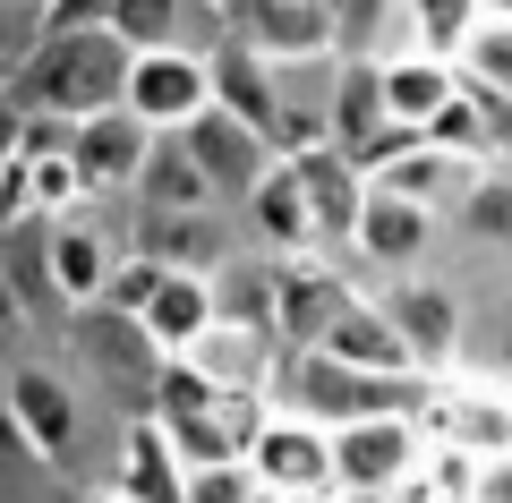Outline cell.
Masks as SVG:
<instances>
[{
	"instance_id": "1",
	"label": "cell",
	"mask_w": 512,
	"mask_h": 503,
	"mask_svg": "<svg viewBox=\"0 0 512 503\" xmlns=\"http://www.w3.org/2000/svg\"><path fill=\"white\" fill-rule=\"evenodd\" d=\"M436 376H367L333 350H282L274 367V410L308 427H367V418H419Z\"/></svg>"
},
{
	"instance_id": "2",
	"label": "cell",
	"mask_w": 512,
	"mask_h": 503,
	"mask_svg": "<svg viewBox=\"0 0 512 503\" xmlns=\"http://www.w3.org/2000/svg\"><path fill=\"white\" fill-rule=\"evenodd\" d=\"M128 52L111 26H86V35H43V52L26 69H9V103L18 111H60V120H94V111L128 103Z\"/></svg>"
},
{
	"instance_id": "3",
	"label": "cell",
	"mask_w": 512,
	"mask_h": 503,
	"mask_svg": "<svg viewBox=\"0 0 512 503\" xmlns=\"http://www.w3.org/2000/svg\"><path fill=\"white\" fill-rule=\"evenodd\" d=\"M171 444L188 452V469H222V461H256V435L274 427V401L265 393H231V384H205L197 367L171 359L163 376V410Z\"/></svg>"
},
{
	"instance_id": "4",
	"label": "cell",
	"mask_w": 512,
	"mask_h": 503,
	"mask_svg": "<svg viewBox=\"0 0 512 503\" xmlns=\"http://www.w3.org/2000/svg\"><path fill=\"white\" fill-rule=\"evenodd\" d=\"M77 342H86V359L103 367V384L128 401L137 418L163 410V376H171V350L154 342L137 316H120V307H77Z\"/></svg>"
},
{
	"instance_id": "5",
	"label": "cell",
	"mask_w": 512,
	"mask_h": 503,
	"mask_svg": "<svg viewBox=\"0 0 512 503\" xmlns=\"http://www.w3.org/2000/svg\"><path fill=\"white\" fill-rule=\"evenodd\" d=\"M128 111H137L154 137L197 128L205 111H214V52H188V43H171V52H137V69H128Z\"/></svg>"
},
{
	"instance_id": "6",
	"label": "cell",
	"mask_w": 512,
	"mask_h": 503,
	"mask_svg": "<svg viewBox=\"0 0 512 503\" xmlns=\"http://www.w3.org/2000/svg\"><path fill=\"white\" fill-rule=\"evenodd\" d=\"M419 461H427V427L419 418L333 427V478H342V495H402Z\"/></svg>"
},
{
	"instance_id": "7",
	"label": "cell",
	"mask_w": 512,
	"mask_h": 503,
	"mask_svg": "<svg viewBox=\"0 0 512 503\" xmlns=\"http://www.w3.org/2000/svg\"><path fill=\"white\" fill-rule=\"evenodd\" d=\"M180 137H188V154L205 162V180H214V197H222V205H248L256 188L282 171V145L265 137V128H248L239 111H222V103L205 111L197 128H180Z\"/></svg>"
},
{
	"instance_id": "8",
	"label": "cell",
	"mask_w": 512,
	"mask_h": 503,
	"mask_svg": "<svg viewBox=\"0 0 512 503\" xmlns=\"http://www.w3.org/2000/svg\"><path fill=\"white\" fill-rule=\"evenodd\" d=\"M154 128L137 120V111H94V120H77V145H69V162H77V180H86V197H111V188H137L146 180V162H154Z\"/></svg>"
},
{
	"instance_id": "9",
	"label": "cell",
	"mask_w": 512,
	"mask_h": 503,
	"mask_svg": "<svg viewBox=\"0 0 512 503\" xmlns=\"http://www.w3.org/2000/svg\"><path fill=\"white\" fill-rule=\"evenodd\" d=\"M384 316L402 324L410 359H419V376H444L461 350V299L444 282H427V273H393V290H384Z\"/></svg>"
},
{
	"instance_id": "10",
	"label": "cell",
	"mask_w": 512,
	"mask_h": 503,
	"mask_svg": "<svg viewBox=\"0 0 512 503\" xmlns=\"http://www.w3.org/2000/svg\"><path fill=\"white\" fill-rule=\"evenodd\" d=\"M350 299H359V290H350L333 265H316V256H282V307H274L282 350H325V333L350 316Z\"/></svg>"
},
{
	"instance_id": "11",
	"label": "cell",
	"mask_w": 512,
	"mask_h": 503,
	"mask_svg": "<svg viewBox=\"0 0 512 503\" xmlns=\"http://www.w3.org/2000/svg\"><path fill=\"white\" fill-rule=\"evenodd\" d=\"M239 43H256L265 60H282V69H299V60H342L333 52V18H325V0H239Z\"/></svg>"
},
{
	"instance_id": "12",
	"label": "cell",
	"mask_w": 512,
	"mask_h": 503,
	"mask_svg": "<svg viewBox=\"0 0 512 503\" xmlns=\"http://www.w3.org/2000/svg\"><path fill=\"white\" fill-rule=\"evenodd\" d=\"M256 478L274 486V495H333V427H308V418H282L274 410V427L256 435Z\"/></svg>"
},
{
	"instance_id": "13",
	"label": "cell",
	"mask_w": 512,
	"mask_h": 503,
	"mask_svg": "<svg viewBox=\"0 0 512 503\" xmlns=\"http://www.w3.org/2000/svg\"><path fill=\"white\" fill-rule=\"evenodd\" d=\"M350 248L384 273H419L427 248H436V205L419 197H393V188H367V214H359V239Z\"/></svg>"
},
{
	"instance_id": "14",
	"label": "cell",
	"mask_w": 512,
	"mask_h": 503,
	"mask_svg": "<svg viewBox=\"0 0 512 503\" xmlns=\"http://www.w3.org/2000/svg\"><path fill=\"white\" fill-rule=\"evenodd\" d=\"M419 427L436 435V444H461V452H478V461H495V452H512V410H504V393H470V384H427V410H419Z\"/></svg>"
},
{
	"instance_id": "15",
	"label": "cell",
	"mask_w": 512,
	"mask_h": 503,
	"mask_svg": "<svg viewBox=\"0 0 512 503\" xmlns=\"http://www.w3.org/2000/svg\"><path fill=\"white\" fill-rule=\"evenodd\" d=\"M180 367H197L205 384H231V393H265V401H274L282 342H274V333H256V324H231V316H214V333H205L197 350H180Z\"/></svg>"
},
{
	"instance_id": "16",
	"label": "cell",
	"mask_w": 512,
	"mask_h": 503,
	"mask_svg": "<svg viewBox=\"0 0 512 503\" xmlns=\"http://www.w3.org/2000/svg\"><path fill=\"white\" fill-rule=\"evenodd\" d=\"M9 427H18V444L35 452V461H69V435H77V401L69 384L52 376V367H9Z\"/></svg>"
},
{
	"instance_id": "17",
	"label": "cell",
	"mask_w": 512,
	"mask_h": 503,
	"mask_svg": "<svg viewBox=\"0 0 512 503\" xmlns=\"http://www.w3.org/2000/svg\"><path fill=\"white\" fill-rule=\"evenodd\" d=\"M299 188H308V214H316V239H359V214H367V171L342 154V145H308V154H291Z\"/></svg>"
},
{
	"instance_id": "18",
	"label": "cell",
	"mask_w": 512,
	"mask_h": 503,
	"mask_svg": "<svg viewBox=\"0 0 512 503\" xmlns=\"http://www.w3.org/2000/svg\"><path fill=\"white\" fill-rule=\"evenodd\" d=\"M214 103L222 111H239V120L248 128H265V137L282 145V120H291V103H282V69L265 52H256V43H222L214 52Z\"/></svg>"
},
{
	"instance_id": "19",
	"label": "cell",
	"mask_w": 512,
	"mask_h": 503,
	"mask_svg": "<svg viewBox=\"0 0 512 503\" xmlns=\"http://www.w3.org/2000/svg\"><path fill=\"white\" fill-rule=\"evenodd\" d=\"M214 316H222V299H214V273H180V265H163V282H154V299L137 307V324H146L154 342L180 359V350H197L205 333H214Z\"/></svg>"
},
{
	"instance_id": "20",
	"label": "cell",
	"mask_w": 512,
	"mask_h": 503,
	"mask_svg": "<svg viewBox=\"0 0 512 503\" xmlns=\"http://www.w3.org/2000/svg\"><path fill=\"white\" fill-rule=\"evenodd\" d=\"M325 94H333V145H342L350 162H359L384 128H402L393 103H384V60H333Z\"/></svg>"
},
{
	"instance_id": "21",
	"label": "cell",
	"mask_w": 512,
	"mask_h": 503,
	"mask_svg": "<svg viewBox=\"0 0 512 503\" xmlns=\"http://www.w3.org/2000/svg\"><path fill=\"white\" fill-rule=\"evenodd\" d=\"M384 103H393V120L419 128V137H436V120L461 103V69L436 52H393L384 60Z\"/></svg>"
},
{
	"instance_id": "22",
	"label": "cell",
	"mask_w": 512,
	"mask_h": 503,
	"mask_svg": "<svg viewBox=\"0 0 512 503\" xmlns=\"http://www.w3.org/2000/svg\"><path fill=\"white\" fill-rule=\"evenodd\" d=\"M120 486L137 503H188V452L171 444L163 418H128V435H120Z\"/></svg>"
},
{
	"instance_id": "23",
	"label": "cell",
	"mask_w": 512,
	"mask_h": 503,
	"mask_svg": "<svg viewBox=\"0 0 512 503\" xmlns=\"http://www.w3.org/2000/svg\"><path fill=\"white\" fill-rule=\"evenodd\" d=\"M478 171H487L478 154H453V145L427 137V145H410V154L393 162L376 188H393V197H419V205H436V214H461V197L478 188Z\"/></svg>"
},
{
	"instance_id": "24",
	"label": "cell",
	"mask_w": 512,
	"mask_h": 503,
	"mask_svg": "<svg viewBox=\"0 0 512 503\" xmlns=\"http://www.w3.org/2000/svg\"><path fill=\"white\" fill-rule=\"evenodd\" d=\"M325 350L350 359V367H367V376H419V359H410L402 324L384 316V299H350V316L325 333Z\"/></svg>"
},
{
	"instance_id": "25",
	"label": "cell",
	"mask_w": 512,
	"mask_h": 503,
	"mask_svg": "<svg viewBox=\"0 0 512 503\" xmlns=\"http://www.w3.org/2000/svg\"><path fill=\"white\" fill-rule=\"evenodd\" d=\"M111 282H120V265H111V248L86 231V222H52V299L69 307H103Z\"/></svg>"
},
{
	"instance_id": "26",
	"label": "cell",
	"mask_w": 512,
	"mask_h": 503,
	"mask_svg": "<svg viewBox=\"0 0 512 503\" xmlns=\"http://www.w3.org/2000/svg\"><path fill=\"white\" fill-rule=\"evenodd\" d=\"M137 205L146 214H214V180H205V162L188 154V137H163L146 162V180H137Z\"/></svg>"
},
{
	"instance_id": "27",
	"label": "cell",
	"mask_w": 512,
	"mask_h": 503,
	"mask_svg": "<svg viewBox=\"0 0 512 503\" xmlns=\"http://www.w3.org/2000/svg\"><path fill=\"white\" fill-rule=\"evenodd\" d=\"M248 222H256V239H265L274 256H316V248H325V239H316V214H308V188H299L291 162L248 197Z\"/></svg>"
},
{
	"instance_id": "28",
	"label": "cell",
	"mask_w": 512,
	"mask_h": 503,
	"mask_svg": "<svg viewBox=\"0 0 512 503\" xmlns=\"http://www.w3.org/2000/svg\"><path fill=\"white\" fill-rule=\"evenodd\" d=\"M137 256H154V265H180V273H222L214 214H146V222H137Z\"/></svg>"
},
{
	"instance_id": "29",
	"label": "cell",
	"mask_w": 512,
	"mask_h": 503,
	"mask_svg": "<svg viewBox=\"0 0 512 503\" xmlns=\"http://www.w3.org/2000/svg\"><path fill=\"white\" fill-rule=\"evenodd\" d=\"M402 26H410V52H436V60L461 69L470 43H478V26H487V0H410Z\"/></svg>"
},
{
	"instance_id": "30",
	"label": "cell",
	"mask_w": 512,
	"mask_h": 503,
	"mask_svg": "<svg viewBox=\"0 0 512 503\" xmlns=\"http://www.w3.org/2000/svg\"><path fill=\"white\" fill-rule=\"evenodd\" d=\"M214 299L231 324H256V333H274V307H282V256L274 265H222L214 273ZM282 342V333H274Z\"/></svg>"
},
{
	"instance_id": "31",
	"label": "cell",
	"mask_w": 512,
	"mask_h": 503,
	"mask_svg": "<svg viewBox=\"0 0 512 503\" xmlns=\"http://www.w3.org/2000/svg\"><path fill=\"white\" fill-rule=\"evenodd\" d=\"M453 222L478 239V248H512V162H487V171H478V188L461 197Z\"/></svg>"
},
{
	"instance_id": "32",
	"label": "cell",
	"mask_w": 512,
	"mask_h": 503,
	"mask_svg": "<svg viewBox=\"0 0 512 503\" xmlns=\"http://www.w3.org/2000/svg\"><path fill=\"white\" fill-rule=\"evenodd\" d=\"M410 0H325V18H333V52L342 60H376V43L402 26Z\"/></svg>"
},
{
	"instance_id": "33",
	"label": "cell",
	"mask_w": 512,
	"mask_h": 503,
	"mask_svg": "<svg viewBox=\"0 0 512 503\" xmlns=\"http://www.w3.org/2000/svg\"><path fill=\"white\" fill-rule=\"evenodd\" d=\"M461 77H478V86L512 94V18H487V26H478V43H470V60H461Z\"/></svg>"
},
{
	"instance_id": "34",
	"label": "cell",
	"mask_w": 512,
	"mask_h": 503,
	"mask_svg": "<svg viewBox=\"0 0 512 503\" xmlns=\"http://www.w3.org/2000/svg\"><path fill=\"white\" fill-rule=\"evenodd\" d=\"M256 495H274V486L256 478L248 461H222V469H188V503H256Z\"/></svg>"
},
{
	"instance_id": "35",
	"label": "cell",
	"mask_w": 512,
	"mask_h": 503,
	"mask_svg": "<svg viewBox=\"0 0 512 503\" xmlns=\"http://www.w3.org/2000/svg\"><path fill=\"white\" fill-rule=\"evenodd\" d=\"M470 503H512V452L478 461V495H470Z\"/></svg>"
},
{
	"instance_id": "36",
	"label": "cell",
	"mask_w": 512,
	"mask_h": 503,
	"mask_svg": "<svg viewBox=\"0 0 512 503\" xmlns=\"http://www.w3.org/2000/svg\"><path fill=\"white\" fill-rule=\"evenodd\" d=\"M495 376H512V307L495 316Z\"/></svg>"
},
{
	"instance_id": "37",
	"label": "cell",
	"mask_w": 512,
	"mask_h": 503,
	"mask_svg": "<svg viewBox=\"0 0 512 503\" xmlns=\"http://www.w3.org/2000/svg\"><path fill=\"white\" fill-rule=\"evenodd\" d=\"M487 18H512V0H487Z\"/></svg>"
},
{
	"instance_id": "38",
	"label": "cell",
	"mask_w": 512,
	"mask_h": 503,
	"mask_svg": "<svg viewBox=\"0 0 512 503\" xmlns=\"http://www.w3.org/2000/svg\"><path fill=\"white\" fill-rule=\"evenodd\" d=\"M342 503H384V495H342Z\"/></svg>"
},
{
	"instance_id": "39",
	"label": "cell",
	"mask_w": 512,
	"mask_h": 503,
	"mask_svg": "<svg viewBox=\"0 0 512 503\" xmlns=\"http://www.w3.org/2000/svg\"><path fill=\"white\" fill-rule=\"evenodd\" d=\"M256 503H282V495H256Z\"/></svg>"
},
{
	"instance_id": "40",
	"label": "cell",
	"mask_w": 512,
	"mask_h": 503,
	"mask_svg": "<svg viewBox=\"0 0 512 503\" xmlns=\"http://www.w3.org/2000/svg\"><path fill=\"white\" fill-rule=\"evenodd\" d=\"M26 9H43V0H26Z\"/></svg>"
}]
</instances>
